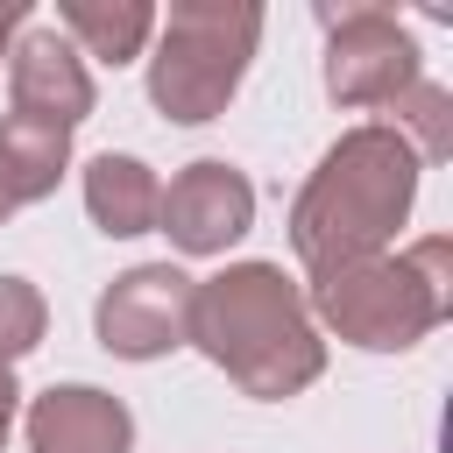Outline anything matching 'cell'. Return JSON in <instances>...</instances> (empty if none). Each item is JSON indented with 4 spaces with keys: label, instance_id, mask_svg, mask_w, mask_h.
Masks as SVG:
<instances>
[{
    "label": "cell",
    "instance_id": "cell-3",
    "mask_svg": "<svg viewBox=\"0 0 453 453\" xmlns=\"http://www.w3.org/2000/svg\"><path fill=\"white\" fill-rule=\"evenodd\" d=\"M304 304H311V326L340 333L347 347L403 354L453 311V241L425 234L403 255H368L354 269H333L311 283Z\"/></svg>",
    "mask_w": 453,
    "mask_h": 453
},
{
    "label": "cell",
    "instance_id": "cell-14",
    "mask_svg": "<svg viewBox=\"0 0 453 453\" xmlns=\"http://www.w3.org/2000/svg\"><path fill=\"white\" fill-rule=\"evenodd\" d=\"M50 333V304L28 276H0V368H14L21 354H35Z\"/></svg>",
    "mask_w": 453,
    "mask_h": 453
},
{
    "label": "cell",
    "instance_id": "cell-4",
    "mask_svg": "<svg viewBox=\"0 0 453 453\" xmlns=\"http://www.w3.org/2000/svg\"><path fill=\"white\" fill-rule=\"evenodd\" d=\"M262 42V7L255 0H177L156 21V57H149V99L177 127H205L226 113L241 92L248 64Z\"/></svg>",
    "mask_w": 453,
    "mask_h": 453
},
{
    "label": "cell",
    "instance_id": "cell-12",
    "mask_svg": "<svg viewBox=\"0 0 453 453\" xmlns=\"http://www.w3.org/2000/svg\"><path fill=\"white\" fill-rule=\"evenodd\" d=\"M64 170H71V134H64V127L21 120V113L0 120V191H7L14 205L50 198Z\"/></svg>",
    "mask_w": 453,
    "mask_h": 453
},
{
    "label": "cell",
    "instance_id": "cell-1",
    "mask_svg": "<svg viewBox=\"0 0 453 453\" xmlns=\"http://www.w3.org/2000/svg\"><path fill=\"white\" fill-rule=\"evenodd\" d=\"M418 156L411 142L389 127V120H361L347 127L319 170L304 177L297 205H290V248L304 262V276H333V269H354L368 255H389L396 226L411 219L418 205Z\"/></svg>",
    "mask_w": 453,
    "mask_h": 453
},
{
    "label": "cell",
    "instance_id": "cell-8",
    "mask_svg": "<svg viewBox=\"0 0 453 453\" xmlns=\"http://www.w3.org/2000/svg\"><path fill=\"white\" fill-rule=\"evenodd\" d=\"M7 99H14L21 120H42V127L71 134L92 113V71L50 21H28L7 50Z\"/></svg>",
    "mask_w": 453,
    "mask_h": 453
},
{
    "label": "cell",
    "instance_id": "cell-2",
    "mask_svg": "<svg viewBox=\"0 0 453 453\" xmlns=\"http://www.w3.org/2000/svg\"><path fill=\"white\" fill-rule=\"evenodd\" d=\"M191 347L262 403H283L326 375V340L283 262H226L191 297Z\"/></svg>",
    "mask_w": 453,
    "mask_h": 453
},
{
    "label": "cell",
    "instance_id": "cell-9",
    "mask_svg": "<svg viewBox=\"0 0 453 453\" xmlns=\"http://www.w3.org/2000/svg\"><path fill=\"white\" fill-rule=\"evenodd\" d=\"M21 425L28 453H134V418L99 382H50Z\"/></svg>",
    "mask_w": 453,
    "mask_h": 453
},
{
    "label": "cell",
    "instance_id": "cell-13",
    "mask_svg": "<svg viewBox=\"0 0 453 453\" xmlns=\"http://www.w3.org/2000/svg\"><path fill=\"white\" fill-rule=\"evenodd\" d=\"M389 127L411 142L418 163H446V156H453V92L432 85V78H418V85L396 99V120H389Z\"/></svg>",
    "mask_w": 453,
    "mask_h": 453
},
{
    "label": "cell",
    "instance_id": "cell-11",
    "mask_svg": "<svg viewBox=\"0 0 453 453\" xmlns=\"http://www.w3.org/2000/svg\"><path fill=\"white\" fill-rule=\"evenodd\" d=\"M57 35H64L78 57L127 64V57H142V42L156 35V7H149V0H57Z\"/></svg>",
    "mask_w": 453,
    "mask_h": 453
},
{
    "label": "cell",
    "instance_id": "cell-16",
    "mask_svg": "<svg viewBox=\"0 0 453 453\" xmlns=\"http://www.w3.org/2000/svg\"><path fill=\"white\" fill-rule=\"evenodd\" d=\"M14 418H21V389H14V368H0V446H7Z\"/></svg>",
    "mask_w": 453,
    "mask_h": 453
},
{
    "label": "cell",
    "instance_id": "cell-17",
    "mask_svg": "<svg viewBox=\"0 0 453 453\" xmlns=\"http://www.w3.org/2000/svg\"><path fill=\"white\" fill-rule=\"evenodd\" d=\"M7 212H14V198H7V191H0V219H7Z\"/></svg>",
    "mask_w": 453,
    "mask_h": 453
},
{
    "label": "cell",
    "instance_id": "cell-15",
    "mask_svg": "<svg viewBox=\"0 0 453 453\" xmlns=\"http://www.w3.org/2000/svg\"><path fill=\"white\" fill-rule=\"evenodd\" d=\"M21 28H28V0H0V64H7V50H14Z\"/></svg>",
    "mask_w": 453,
    "mask_h": 453
},
{
    "label": "cell",
    "instance_id": "cell-5",
    "mask_svg": "<svg viewBox=\"0 0 453 453\" xmlns=\"http://www.w3.org/2000/svg\"><path fill=\"white\" fill-rule=\"evenodd\" d=\"M319 21H326V92L340 106H396L425 78L418 42L389 7L354 0V7H326Z\"/></svg>",
    "mask_w": 453,
    "mask_h": 453
},
{
    "label": "cell",
    "instance_id": "cell-7",
    "mask_svg": "<svg viewBox=\"0 0 453 453\" xmlns=\"http://www.w3.org/2000/svg\"><path fill=\"white\" fill-rule=\"evenodd\" d=\"M156 226L170 234L177 255H226L248 226H255V184L226 163V156H198L163 184Z\"/></svg>",
    "mask_w": 453,
    "mask_h": 453
},
{
    "label": "cell",
    "instance_id": "cell-6",
    "mask_svg": "<svg viewBox=\"0 0 453 453\" xmlns=\"http://www.w3.org/2000/svg\"><path fill=\"white\" fill-rule=\"evenodd\" d=\"M191 297H198V276H184L177 262H134L99 290L92 333L120 361H163L191 347Z\"/></svg>",
    "mask_w": 453,
    "mask_h": 453
},
{
    "label": "cell",
    "instance_id": "cell-10",
    "mask_svg": "<svg viewBox=\"0 0 453 453\" xmlns=\"http://www.w3.org/2000/svg\"><path fill=\"white\" fill-rule=\"evenodd\" d=\"M156 205H163V184L142 156H92L85 163V212L99 234L113 241H134V234H156Z\"/></svg>",
    "mask_w": 453,
    "mask_h": 453
}]
</instances>
